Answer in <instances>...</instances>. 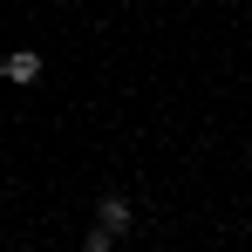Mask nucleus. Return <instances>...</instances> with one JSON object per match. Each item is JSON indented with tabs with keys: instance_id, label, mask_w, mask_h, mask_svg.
Here are the masks:
<instances>
[{
	"instance_id": "5",
	"label": "nucleus",
	"mask_w": 252,
	"mask_h": 252,
	"mask_svg": "<svg viewBox=\"0 0 252 252\" xmlns=\"http://www.w3.org/2000/svg\"><path fill=\"white\" fill-rule=\"evenodd\" d=\"M170 252H184V246H170Z\"/></svg>"
},
{
	"instance_id": "1",
	"label": "nucleus",
	"mask_w": 252,
	"mask_h": 252,
	"mask_svg": "<svg viewBox=\"0 0 252 252\" xmlns=\"http://www.w3.org/2000/svg\"><path fill=\"white\" fill-rule=\"evenodd\" d=\"M95 225H109V232H116V239H123L129 225H136V211H129V198H116V191H109V198H102V205H95Z\"/></svg>"
},
{
	"instance_id": "3",
	"label": "nucleus",
	"mask_w": 252,
	"mask_h": 252,
	"mask_svg": "<svg viewBox=\"0 0 252 252\" xmlns=\"http://www.w3.org/2000/svg\"><path fill=\"white\" fill-rule=\"evenodd\" d=\"M109 246H116V232H109V225H89V232H82V252H109Z\"/></svg>"
},
{
	"instance_id": "2",
	"label": "nucleus",
	"mask_w": 252,
	"mask_h": 252,
	"mask_svg": "<svg viewBox=\"0 0 252 252\" xmlns=\"http://www.w3.org/2000/svg\"><path fill=\"white\" fill-rule=\"evenodd\" d=\"M7 82H41V55L34 48H14L7 55Z\"/></svg>"
},
{
	"instance_id": "4",
	"label": "nucleus",
	"mask_w": 252,
	"mask_h": 252,
	"mask_svg": "<svg viewBox=\"0 0 252 252\" xmlns=\"http://www.w3.org/2000/svg\"><path fill=\"white\" fill-rule=\"evenodd\" d=\"M0 82H7V55H0Z\"/></svg>"
}]
</instances>
